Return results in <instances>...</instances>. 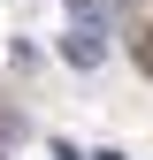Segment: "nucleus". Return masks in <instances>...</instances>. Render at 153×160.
I'll return each mask as SVG.
<instances>
[{
	"label": "nucleus",
	"instance_id": "1",
	"mask_svg": "<svg viewBox=\"0 0 153 160\" xmlns=\"http://www.w3.org/2000/svg\"><path fill=\"white\" fill-rule=\"evenodd\" d=\"M61 61H69V69H100V61H107V31L76 15V31L61 38Z\"/></svg>",
	"mask_w": 153,
	"mask_h": 160
}]
</instances>
